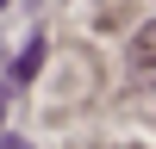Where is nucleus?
<instances>
[{"label": "nucleus", "instance_id": "f257e3e1", "mask_svg": "<svg viewBox=\"0 0 156 149\" xmlns=\"http://www.w3.org/2000/svg\"><path fill=\"white\" fill-rule=\"evenodd\" d=\"M131 74H144V81L156 87V25H150V31L131 44Z\"/></svg>", "mask_w": 156, "mask_h": 149}, {"label": "nucleus", "instance_id": "f03ea898", "mask_svg": "<svg viewBox=\"0 0 156 149\" xmlns=\"http://www.w3.org/2000/svg\"><path fill=\"white\" fill-rule=\"evenodd\" d=\"M37 62H44V37H31V44L12 56V81H31V74H37Z\"/></svg>", "mask_w": 156, "mask_h": 149}, {"label": "nucleus", "instance_id": "7ed1b4c3", "mask_svg": "<svg viewBox=\"0 0 156 149\" xmlns=\"http://www.w3.org/2000/svg\"><path fill=\"white\" fill-rule=\"evenodd\" d=\"M0 149H25V143H19V137H6V143H0Z\"/></svg>", "mask_w": 156, "mask_h": 149}, {"label": "nucleus", "instance_id": "20e7f679", "mask_svg": "<svg viewBox=\"0 0 156 149\" xmlns=\"http://www.w3.org/2000/svg\"><path fill=\"white\" fill-rule=\"evenodd\" d=\"M0 118H6V87H0Z\"/></svg>", "mask_w": 156, "mask_h": 149}, {"label": "nucleus", "instance_id": "39448f33", "mask_svg": "<svg viewBox=\"0 0 156 149\" xmlns=\"http://www.w3.org/2000/svg\"><path fill=\"white\" fill-rule=\"evenodd\" d=\"M0 6H6V0H0Z\"/></svg>", "mask_w": 156, "mask_h": 149}]
</instances>
